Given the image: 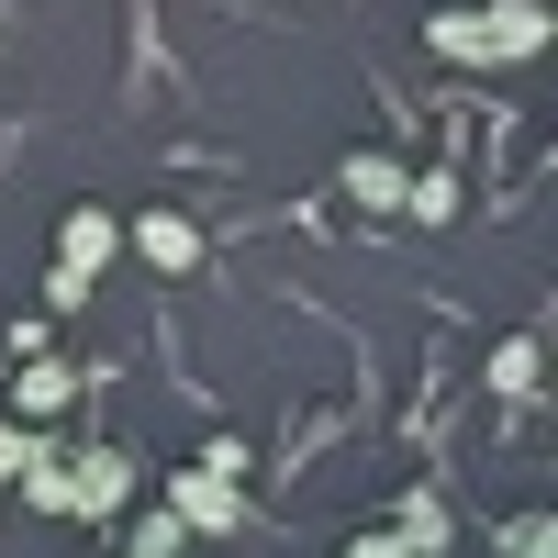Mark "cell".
Segmentation results:
<instances>
[{"label":"cell","instance_id":"52a82bcc","mask_svg":"<svg viewBox=\"0 0 558 558\" xmlns=\"http://www.w3.org/2000/svg\"><path fill=\"white\" fill-rule=\"evenodd\" d=\"M391 536H402L413 558H436V547H447V502H436V492H413V502H402V525H391Z\"/></svg>","mask_w":558,"mask_h":558},{"label":"cell","instance_id":"7c38bea8","mask_svg":"<svg viewBox=\"0 0 558 558\" xmlns=\"http://www.w3.org/2000/svg\"><path fill=\"white\" fill-rule=\"evenodd\" d=\"M514 558H558V525H547V514H525V536H514Z\"/></svg>","mask_w":558,"mask_h":558},{"label":"cell","instance_id":"277c9868","mask_svg":"<svg viewBox=\"0 0 558 558\" xmlns=\"http://www.w3.org/2000/svg\"><path fill=\"white\" fill-rule=\"evenodd\" d=\"M492 68H514V57H536V45H547V0H492Z\"/></svg>","mask_w":558,"mask_h":558},{"label":"cell","instance_id":"9c48e42d","mask_svg":"<svg viewBox=\"0 0 558 558\" xmlns=\"http://www.w3.org/2000/svg\"><path fill=\"white\" fill-rule=\"evenodd\" d=\"M347 202H402V168L391 157H347Z\"/></svg>","mask_w":558,"mask_h":558},{"label":"cell","instance_id":"8fae6325","mask_svg":"<svg viewBox=\"0 0 558 558\" xmlns=\"http://www.w3.org/2000/svg\"><path fill=\"white\" fill-rule=\"evenodd\" d=\"M45 436H23V425H0V481H23V458H34Z\"/></svg>","mask_w":558,"mask_h":558},{"label":"cell","instance_id":"7a4b0ae2","mask_svg":"<svg viewBox=\"0 0 558 558\" xmlns=\"http://www.w3.org/2000/svg\"><path fill=\"white\" fill-rule=\"evenodd\" d=\"M57 470H68V514H89V525L134 502V470H123L112 447H89V458H57Z\"/></svg>","mask_w":558,"mask_h":558},{"label":"cell","instance_id":"6da1fadb","mask_svg":"<svg viewBox=\"0 0 558 558\" xmlns=\"http://www.w3.org/2000/svg\"><path fill=\"white\" fill-rule=\"evenodd\" d=\"M157 502L191 536H235L246 525V492H235V470H179V481H157Z\"/></svg>","mask_w":558,"mask_h":558},{"label":"cell","instance_id":"4fadbf2b","mask_svg":"<svg viewBox=\"0 0 558 558\" xmlns=\"http://www.w3.org/2000/svg\"><path fill=\"white\" fill-rule=\"evenodd\" d=\"M347 558H413V547H402V536H357Z\"/></svg>","mask_w":558,"mask_h":558},{"label":"cell","instance_id":"3957f363","mask_svg":"<svg viewBox=\"0 0 558 558\" xmlns=\"http://www.w3.org/2000/svg\"><path fill=\"white\" fill-rule=\"evenodd\" d=\"M123 246L146 257L157 279H179V268H202V223H191V213H134V223H123Z\"/></svg>","mask_w":558,"mask_h":558},{"label":"cell","instance_id":"5b68a950","mask_svg":"<svg viewBox=\"0 0 558 558\" xmlns=\"http://www.w3.org/2000/svg\"><path fill=\"white\" fill-rule=\"evenodd\" d=\"M425 45H436L447 68H492V23H481V12H436V23H425Z\"/></svg>","mask_w":558,"mask_h":558},{"label":"cell","instance_id":"ba28073f","mask_svg":"<svg viewBox=\"0 0 558 558\" xmlns=\"http://www.w3.org/2000/svg\"><path fill=\"white\" fill-rule=\"evenodd\" d=\"M68 391H78V380H68V368H57V357H34V368H23V391H12V402H23V413H34V425H45V413H57Z\"/></svg>","mask_w":558,"mask_h":558},{"label":"cell","instance_id":"30bf717a","mask_svg":"<svg viewBox=\"0 0 558 558\" xmlns=\"http://www.w3.org/2000/svg\"><path fill=\"white\" fill-rule=\"evenodd\" d=\"M492 391L514 402V391H536V336H514V347H492Z\"/></svg>","mask_w":558,"mask_h":558},{"label":"cell","instance_id":"8992f818","mask_svg":"<svg viewBox=\"0 0 558 558\" xmlns=\"http://www.w3.org/2000/svg\"><path fill=\"white\" fill-rule=\"evenodd\" d=\"M191 547V525L168 514V502H146V514H134V536H123V558H179Z\"/></svg>","mask_w":558,"mask_h":558}]
</instances>
